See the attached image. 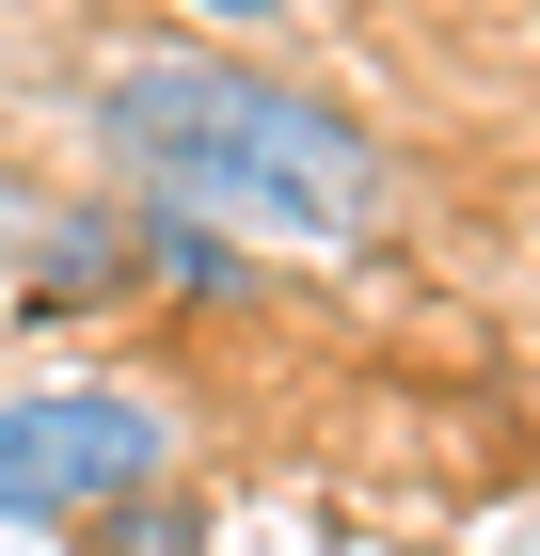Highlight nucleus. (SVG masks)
<instances>
[{
	"label": "nucleus",
	"instance_id": "obj_1",
	"mask_svg": "<svg viewBox=\"0 0 540 556\" xmlns=\"http://www.w3.org/2000/svg\"><path fill=\"white\" fill-rule=\"evenodd\" d=\"M80 128L112 143V175H143V207H191L223 239H366L381 223V143L334 96L271 80V64H112L80 96Z\"/></svg>",
	"mask_w": 540,
	"mask_h": 556
},
{
	"label": "nucleus",
	"instance_id": "obj_2",
	"mask_svg": "<svg viewBox=\"0 0 540 556\" xmlns=\"http://www.w3.org/2000/svg\"><path fill=\"white\" fill-rule=\"evenodd\" d=\"M175 462V414L127 382H16L0 397V525H64L80 541L96 509H127V493H160Z\"/></svg>",
	"mask_w": 540,
	"mask_h": 556
},
{
	"label": "nucleus",
	"instance_id": "obj_3",
	"mask_svg": "<svg viewBox=\"0 0 540 556\" xmlns=\"http://www.w3.org/2000/svg\"><path fill=\"white\" fill-rule=\"evenodd\" d=\"M127 239H143V270H160V287H191V302L239 287V239H223V223H191V207H143Z\"/></svg>",
	"mask_w": 540,
	"mask_h": 556
},
{
	"label": "nucleus",
	"instance_id": "obj_4",
	"mask_svg": "<svg viewBox=\"0 0 540 556\" xmlns=\"http://www.w3.org/2000/svg\"><path fill=\"white\" fill-rule=\"evenodd\" d=\"M80 556H208V509L191 493H127V509L80 525Z\"/></svg>",
	"mask_w": 540,
	"mask_h": 556
},
{
	"label": "nucleus",
	"instance_id": "obj_5",
	"mask_svg": "<svg viewBox=\"0 0 540 556\" xmlns=\"http://www.w3.org/2000/svg\"><path fill=\"white\" fill-rule=\"evenodd\" d=\"M33 255H48V191H33L16 160H0V302L33 287Z\"/></svg>",
	"mask_w": 540,
	"mask_h": 556
},
{
	"label": "nucleus",
	"instance_id": "obj_6",
	"mask_svg": "<svg viewBox=\"0 0 540 556\" xmlns=\"http://www.w3.org/2000/svg\"><path fill=\"white\" fill-rule=\"evenodd\" d=\"M208 16H271V0H208Z\"/></svg>",
	"mask_w": 540,
	"mask_h": 556
}]
</instances>
